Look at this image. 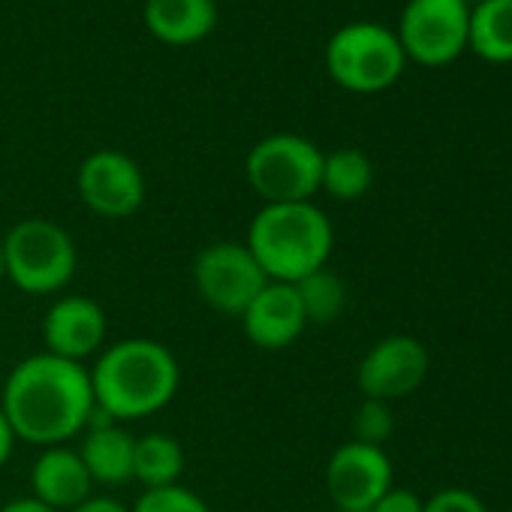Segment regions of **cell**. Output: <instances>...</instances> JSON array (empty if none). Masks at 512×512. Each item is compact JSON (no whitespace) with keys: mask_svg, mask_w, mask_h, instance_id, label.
Returning a JSON list of instances; mask_svg holds the SVG:
<instances>
[{"mask_svg":"<svg viewBox=\"0 0 512 512\" xmlns=\"http://www.w3.org/2000/svg\"><path fill=\"white\" fill-rule=\"evenodd\" d=\"M392 428H395V419H392V410L386 401L365 398V404L353 416V434L359 443H368V446H383L389 440Z\"/></svg>","mask_w":512,"mask_h":512,"instance_id":"22","label":"cell"},{"mask_svg":"<svg viewBox=\"0 0 512 512\" xmlns=\"http://www.w3.org/2000/svg\"><path fill=\"white\" fill-rule=\"evenodd\" d=\"M0 512H55V509H49L37 497H19V500H10L7 506H0Z\"/></svg>","mask_w":512,"mask_h":512,"instance_id":"27","label":"cell"},{"mask_svg":"<svg viewBox=\"0 0 512 512\" xmlns=\"http://www.w3.org/2000/svg\"><path fill=\"white\" fill-rule=\"evenodd\" d=\"M193 284L208 308L223 317H241L247 305L263 293L269 278L253 260L247 244L214 241L196 253Z\"/></svg>","mask_w":512,"mask_h":512,"instance_id":"7","label":"cell"},{"mask_svg":"<svg viewBox=\"0 0 512 512\" xmlns=\"http://www.w3.org/2000/svg\"><path fill=\"white\" fill-rule=\"evenodd\" d=\"M34 497L49 509H76L91 497V473L82 455L70 446H49L31 470Z\"/></svg>","mask_w":512,"mask_h":512,"instance_id":"15","label":"cell"},{"mask_svg":"<svg viewBox=\"0 0 512 512\" xmlns=\"http://www.w3.org/2000/svg\"><path fill=\"white\" fill-rule=\"evenodd\" d=\"M404 64L407 55L398 43V34L374 22H353L326 46L329 76L353 94L386 91L398 82Z\"/></svg>","mask_w":512,"mask_h":512,"instance_id":"6","label":"cell"},{"mask_svg":"<svg viewBox=\"0 0 512 512\" xmlns=\"http://www.w3.org/2000/svg\"><path fill=\"white\" fill-rule=\"evenodd\" d=\"M130 512H211L208 503L184 485L148 488Z\"/></svg>","mask_w":512,"mask_h":512,"instance_id":"21","label":"cell"},{"mask_svg":"<svg viewBox=\"0 0 512 512\" xmlns=\"http://www.w3.org/2000/svg\"><path fill=\"white\" fill-rule=\"evenodd\" d=\"M145 25L166 46H193L214 31L217 4L214 0H148Z\"/></svg>","mask_w":512,"mask_h":512,"instance_id":"16","label":"cell"},{"mask_svg":"<svg viewBox=\"0 0 512 512\" xmlns=\"http://www.w3.org/2000/svg\"><path fill=\"white\" fill-rule=\"evenodd\" d=\"M0 389H4V380H0Z\"/></svg>","mask_w":512,"mask_h":512,"instance_id":"29","label":"cell"},{"mask_svg":"<svg viewBox=\"0 0 512 512\" xmlns=\"http://www.w3.org/2000/svg\"><path fill=\"white\" fill-rule=\"evenodd\" d=\"M241 323L250 344H256L260 350H284L293 341H299V335L308 326V317L293 284L269 281L263 293L247 305Z\"/></svg>","mask_w":512,"mask_h":512,"instance_id":"13","label":"cell"},{"mask_svg":"<svg viewBox=\"0 0 512 512\" xmlns=\"http://www.w3.org/2000/svg\"><path fill=\"white\" fill-rule=\"evenodd\" d=\"M467 46L488 64L512 61V0H482L470 13Z\"/></svg>","mask_w":512,"mask_h":512,"instance_id":"17","label":"cell"},{"mask_svg":"<svg viewBox=\"0 0 512 512\" xmlns=\"http://www.w3.org/2000/svg\"><path fill=\"white\" fill-rule=\"evenodd\" d=\"M425 500L407 488H389L368 512H422Z\"/></svg>","mask_w":512,"mask_h":512,"instance_id":"24","label":"cell"},{"mask_svg":"<svg viewBox=\"0 0 512 512\" xmlns=\"http://www.w3.org/2000/svg\"><path fill=\"white\" fill-rule=\"evenodd\" d=\"M13 446H16V434H13V428H10V422H7L4 410H0V467H4V464L10 461Z\"/></svg>","mask_w":512,"mask_h":512,"instance_id":"26","label":"cell"},{"mask_svg":"<svg viewBox=\"0 0 512 512\" xmlns=\"http://www.w3.org/2000/svg\"><path fill=\"white\" fill-rule=\"evenodd\" d=\"M374 184V166L359 148H338L323 154V181L320 190L332 193L341 202H353L365 196Z\"/></svg>","mask_w":512,"mask_h":512,"instance_id":"19","label":"cell"},{"mask_svg":"<svg viewBox=\"0 0 512 512\" xmlns=\"http://www.w3.org/2000/svg\"><path fill=\"white\" fill-rule=\"evenodd\" d=\"M70 512H130L124 503H118L115 497H88L85 503H79Z\"/></svg>","mask_w":512,"mask_h":512,"instance_id":"25","label":"cell"},{"mask_svg":"<svg viewBox=\"0 0 512 512\" xmlns=\"http://www.w3.org/2000/svg\"><path fill=\"white\" fill-rule=\"evenodd\" d=\"M7 278L31 296H49L64 290L73 275L79 253L70 232L46 217L16 223L4 238Z\"/></svg>","mask_w":512,"mask_h":512,"instance_id":"4","label":"cell"},{"mask_svg":"<svg viewBox=\"0 0 512 512\" xmlns=\"http://www.w3.org/2000/svg\"><path fill=\"white\" fill-rule=\"evenodd\" d=\"M296 293H299V302L305 308V317L308 323H317V326H326V323H335L341 314H344V305H347V287L344 281L329 272V269H320L308 278H302L299 284H293Z\"/></svg>","mask_w":512,"mask_h":512,"instance_id":"20","label":"cell"},{"mask_svg":"<svg viewBox=\"0 0 512 512\" xmlns=\"http://www.w3.org/2000/svg\"><path fill=\"white\" fill-rule=\"evenodd\" d=\"M133 449H136L133 434L118 428V422L109 413L94 407V413L82 431V446L76 449L82 455L91 479L103 482V485L130 482L133 479Z\"/></svg>","mask_w":512,"mask_h":512,"instance_id":"14","label":"cell"},{"mask_svg":"<svg viewBox=\"0 0 512 512\" xmlns=\"http://www.w3.org/2000/svg\"><path fill=\"white\" fill-rule=\"evenodd\" d=\"M7 278V256H4V241H0V284Z\"/></svg>","mask_w":512,"mask_h":512,"instance_id":"28","label":"cell"},{"mask_svg":"<svg viewBox=\"0 0 512 512\" xmlns=\"http://www.w3.org/2000/svg\"><path fill=\"white\" fill-rule=\"evenodd\" d=\"M184 473V449L175 437L169 434H148L136 440L133 449V479L148 488H166L178 485Z\"/></svg>","mask_w":512,"mask_h":512,"instance_id":"18","label":"cell"},{"mask_svg":"<svg viewBox=\"0 0 512 512\" xmlns=\"http://www.w3.org/2000/svg\"><path fill=\"white\" fill-rule=\"evenodd\" d=\"M422 512H488V509L467 488H443L431 500H425V509Z\"/></svg>","mask_w":512,"mask_h":512,"instance_id":"23","label":"cell"},{"mask_svg":"<svg viewBox=\"0 0 512 512\" xmlns=\"http://www.w3.org/2000/svg\"><path fill=\"white\" fill-rule=\"evenodd\" d=\"M338 512H341V509H338Z\"/></svg>","mask_w":512,"mask_h":512,"instance_id":"30","label":"cell"},{"mask_svg":"<svg viewBox=\"0 0 512 512\" xmlns=\"http://www.w3.org/2000/svg\"><path fill=\"white\" fill-rule=\"evenodd\" d=\"M326 488L341 512H368L392 488V464L383 446L350 440L326 464Z\"/></svg>","mask_w":512,"mask_h":512,"instance_id":"10","label":"cell"},{"mask_svg":"<svg viewBox=\"0 0 512 512\" xmlns=\"http://www.w3.org/2000/svg\"><path fill=\"white\" fill-rule=\"evenodd\" d=\"M467 0H410L401 13L398 43L407 58L443 67L467 49Z\"/></svg>","mask_w":512,"mask_h":512,"instance_id":"8","label":"cell"},{"mask_svg":"<svg viewBox=\"0 0 512 512\" xmlns=\"http://www.w3.org/2000/svg\"><path fill=\"white\" fill-rule=\"evenodd\" d=\"M428 350L410 335H389L377 341L359 362V389L371 401H395L413 395L428 377Z\"/></svg>","mask_w":512,"mask_h":512,"instance_id":"11","label":"cell"},{"mask_svg":"<svg viewBox=\"0 0 512 512\" xmlns=\"http://www.w3.org/2000/svg\"><path fill=\"white\" fill-rule=\"evenodd\" d=\"M82 202L109 220H124L136 214L145 202V175L133 157L100 148L88 154L76 175Z\"/></svg>","mask_w":512,"mask_h":512,"instance_id":"9","label":"cell"},{"mask_svg":"<svg viewBox=\"0 0 512 512\" xmlns=\"http://www.w3.org/2000/svg\"><path fill=\"white\" fill-rule=\"evenodd\" d=\"M4 410L16 440L34 446H64L85 431L97 401L91 374L79 362L37 353L19 362L0 389Z\"/></svg>","mask_w":512,"mask_h":512,"instance_id":"1","label":"cell"},{"mask_svg":"<svg viewBox=\"0 0 512 512\" xmlns=\"http://www.w3.org/2000/svg\"><path fill=\"white\" fill-rule=\"evenodd\" d=\"M91 374L94 401L115 422L163 410L181 383L178 359L151 338H127L100 353Z\"/></svg>","mask_w":512,"mask_h":512,"instance_id":"2","label":"cell"},{"mask_svg":"<svg viewBox=\"0 0 512 512\" xmlns=\"http://www.w3.org/2000/svg\"><path fill=\"white\" fill-rule=\"evenodd\" d=\"M244 244L269 281L299 284L326 269L335 232L314 202H275L256 211Z\"/></svg>","mask_w":512,"mask_h":512,"instance_id":"3","label":"cell"},{"mask_svg":"<svg viewBox=\"0 0 512 512\" xmlns=\"http://www.w3.org/2000/svg\"><path fill=\"white\" fill-rule=\"evenodd\" d=\"M43 341L46 353L82 365V359L94 356L106 341V314L94 299L64 296L43 320Z\"/></svg>","mask_w":512,"mask_h":512,"instance_id":"12","label":"cell"},{"mask_svg":"<svg viewBox=\"0 0 512 512\" xmlns=\"http://www.w3.org/2000/svg\"><path fill=\"white\" fill-rule=\"evenodd\" d=\"M244 175L266 205L311 202L323 181V151L305 136L272 133L250 148Z\"/></svg>","mask_w":512,"mask_h":512,"instance_id":"5","label":"cell"}]
</instances>
